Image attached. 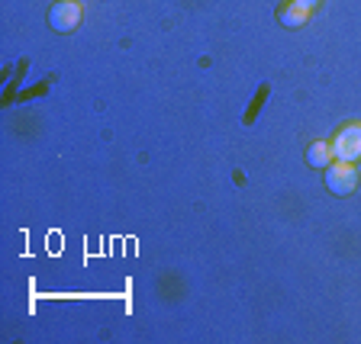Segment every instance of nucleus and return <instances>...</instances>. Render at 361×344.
<instances>
[{"label": "nucleus", "mask_w": 361, "mask_h": 344, "mask_svg": "<svg viewBox=\"0 0 361 344\" xmlns=\"http://www.w3.org/2000/svg\"><path fill=\"white\" fill-rule=\"evenodd\" d=\"M326 187L336 196H348L355 187H358V171H355L352 161H332L326 167Z\"/></svg>", "instance_id": "nucleus-1"}, {"label": "nucleus", "mask_w": 361, "mask_h": 344, "mask_svg": "<svg viewBox=\"0 0 361 344\" xmlns=\"http://www.w3.org/2000/svg\"><path fill=\"white\" fill-rule=\"evenodd\" d=\"M332 158L336 161H358L361 158V122H352V126L338 129L336 142H332Z\"/></svg>", "instance_id": "nucleus-2"}, {"label": "nucleus", "mask_w": 361, "mask_h": 344, "mask_svg": "<svg viewBox=\"0 0 361 344\" xmlns=\"http://www.w3.org/2000/svg\"><path fill=\"white\" fill-rule=\"evenodd\" d=\"M81 20H84V10L75 0H61V4H55V7L49 10V26H52L55 32H75L78 26H81Z\"/></svg>", "instance_id": "nucleus-3"}, {"label": "nucleus", "mask_w": 361, "mask_h": 344, "mask_svg": "<svg viewBox=\"0 0 361 344\" xmlns=\"http://www.w3.org/2000/svg\"><path fill=\"white\" fill-rule=\"evenodd\" d=\"M313 7H316V0H287L284 7L278 10V20L284 23L287 30H300L303 23L310 20Z\"/></svg>", "instance_id": "nucleus-4"}, {"label": "nucleus", "mask_w": 361, "mask_h": 344, "mask_svg": "<svg viewBox=\"0 0 361 344\" xmlns=\"http://www.w3.org/2000/svg\"><path fill=\"white\" fill-rule=\"evenodd\" d=\"M307 165L310 167H329L332 165V145L329 142H313L307 148Z\"/></svg>", "instance_id": "nucleus-5"}]
</instances>
